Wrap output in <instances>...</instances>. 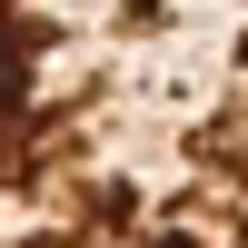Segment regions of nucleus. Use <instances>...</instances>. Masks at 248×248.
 <instances>
[{
    "instance_id": "obj_1",
    "label": "nucleus",
    "mask_w": 248,
    "mask_h": 248,
    "mask_svg": "<svg viewBox=\"0 0 248 248\" xmlns=\"http://www.w3.org/2000/svg\"><path fill=\"white\" fill-rule=\"evenodd\" d=\"M0 179L70 248H248V0H0Z\"/></svg>"
},
{
    "instance_id": "obj_2",
    "label": "nucleus",
    "mask_w": 248,
    "mask_h": 248,
    "mask_svg": "<svg viewBox=\"0 0 248 248\" xmlns=\"http://www.w3.org/2000/svg\"><path fill=\"white\" fill-rule=\"evenodd\" d=\"M0 248H70V238H60V229H50V218H40V209H30V199H20V189H10V179H0Z\"/></svg>"
}]
</instances>
